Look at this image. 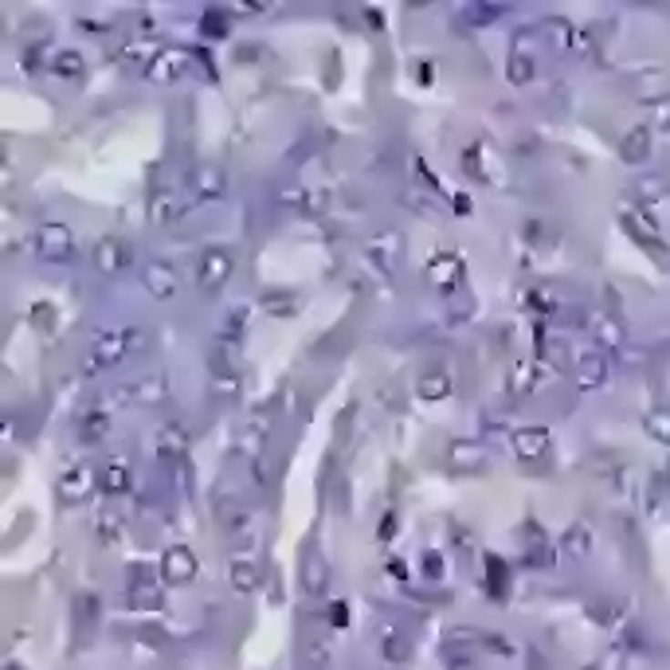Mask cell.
<instances>
[{"instance_id": "cell-1", "label": "cell", "mask_w": 670, "mask_h": 670, "mask_svg": "<svg viewBox=\"0 0 670 670\" xmlns=\"http://www.w3.org/2000/svg\"><path fill=\"white\" fill-rule=\"evenodd\" d=\"M149 345V334L138 330V325H126V330H110V334H98L90 341V353L83 361V373H102V369H114L122 365L126 357H134Z\"/></svg>"}, {"instance_id": "cell-2", "label": "cell", "mask_w": 670, "mask_h": 670, "mask_svg": "<svg viewBox=\"0 0 670 670\" xmlns=\"http://www.w3.org/2000/svg\"><path fill=\"white\" fill-rule=\"evenodd\" d=\"M36 243V259L44 263H67L75 255V232L63 220H44L32 235Z\"/></svg>"}, {"instance_id": "cell-3", "label": "cell", "mask_w": 670, "mask_h": 670, "mask_svg": "<svg viewBox=\"0 0 670 670\" xmlns=\"http://www.w3.org/2000/svg\"><path fill=\"white\" fill-rule=\"evenodd\" d=\"M235 271V255L228 247H204L201 259H196V283H201V291L208 294H220L223 286H228Z\"/></svg>"}, {"instance_id": "cell-4", "label": "cell", "mask_w": 670, "mask_h": 670, "mask_svg": "<svg viewBox=\"0 0 670 670\" xmlns=\"http://www.w3.org/2000/svg\"><path fill=\"white\" fill-rule=\"evenodd\" d=\"M95 482H98V467L75 459V463L63 467V475L56 479V494H59V502L78 506V502H87V498L95 494Z\"/></svg>"}, {"instance_id": "cell-5", "label": "cell", "mask_w": 670, "mask_h": 670, "mask_svg": "<svg viewBox=\"0 0 670 670\" xmlns=\"http://www.w3.org/2000/svg\"><path fill=\"white\" fill-rule=\"evenodd\" d=\"M149 439H153L157 459H165L169 467H173V463H185V459H189L192 431H189L185 424H177V419H165V424H157Z\"/></svg>"}, {"instance_id": "cell-6", "label": "cell", "mask_w": 670, "mask_h": 670, "mask_svg": "<svg viewBox=\"0 0 670 670\" xmlns=\"http://www.w3.org/2000/svg\"><path fill=\"white\" fill-rule=\"evenodd\" d=\"M447 467L455 470V475H482L486 463H490V451L479 443V439H467V436H455L451 443H447Z\"/></svg>"}, {"instance_id": "cell-7", "label": "cell", "mask_w": 670, "mask_h": 670, "mask_svg": "<svg viewBox=\"0 0 670 670\" xmlns=\"http://www.w3.org/2000/svg\"><path fill=\"white\" fill-rule=\"evenodd\" d=\"M157 572H161V581H165V584L185 588V584H192V581H196L201 564H196V553H192L189 545H169L165 553H161V561H157Z\"/></svg>"}, {"instance_id": "cell-8", "label": "cell", "mask_w": 670, "mask_h": 670, "mask_svg": "<svg viewBox=\"0 0 670 670\" xmlns=\"http://www.w3.org/2000/svg\"><path fill=\"white\" fill-rule=\"evenodd\" d=\"M620 223H624V232L632 235V240H635L639 247H647V252H655V255H663V252H666L659 223H655L647 212H643V208H635V204H620Z\"/></svg>"}, {"instance_id": "cell-9", "label": "cell", "mask_w": 670, "mask_h": 670, "mask_svg": "<svg viewBox=\"0 0 670 670\" xmlns=\"http://www.w3.org/2000/svg\"><path fill=\"white\" fill-rule=\"evenodd\" d=\"M90 263H95L98 274L114 279V274H122L129 263H134V247L126 240H118V235H102V240H95V247H90Z\"/></svg>"}, {"instance_id": "cell-10", "label": "cell", "mask_w": 670, "mask_h": 670, "mask_svg": "<svg viewBox=\"0 0 670 670\" xmlns=\"http://www.w3.org/2000/svg\"><path fill=\"white\" fill-rule=\"evenodd\" d=\"M189 67H192V51L169 44V47L157 51V59L146 67V78H149V83H157V87H169V83H177V78H185Z\"/></svg>"}, {"instance_id": "cell-11", "label": "cell", "mask_w": 670, "mask_h": 670, "mask_svg": "<svg viewBox=\"0 0 670 670\" xmlns=\"http://www.w3.org/2000/svg\"><path fill=\"white\" fill-rule=\"evenodd\" d=\"M400 252H404V235L392 232V228H380L376 235H369V243H365V255H369V263L380 271V279H388L392 274Z\"/></svg>"}, {"instance_id": "cell-12", "label": "cell", "mask_w": 670, "mask_h": 670, "mask_svg": "<svg viewBox=\"0 0 670 670\" xmlns=\"http://www.w3.org/2000/svg\"><path fill=\"white\" fill-rule=\"evenodd\" d=\"M208 392L220 400V404H232V400H240V392H243V376H240V369L223 357V353L216 349L212 353V376H208Z\"/></svg>"}, {"instance_id": "cell-13", "label": "cell", "mask_w": 670, "mask_h": 670, "mask_svg": "<svg viewBox=\"0 0 670 670\" xmlns=\"http://www.w3.org/2000/svg\"><path fill=\"white\" fill-rule=\"evenodd\" d=\"M428 283L436 286L439 294L463 291V283H467L463 259H459V255H431V259H428Z\"/></svg>"}, {"instance_id": "cell-14", "label": "cell", "mask_w": 670, "mask_h": 670, "mask_svg": "<svg viewBox=\"0 0 670 670\" xmlns=\"http://www.w3.org/2000/svg\"><path fill=\"white\" fill-rule=\"evenodd\" d=\"M189 196L192 201H208V204H216V201H223L228 196V173H223L220 165H196L192 169V180H189Z\"/></svg>"}, {"instance_id": "cell-15", "label": "cell", "mask_w": 670, "mask_h": 670, "mask_svg": "<svg viewBox=\"0 0 670 670\" xmlns=\"http://www.w3.org/2000/svg\"><path fill=\"white\" fill-rule=\"evenodd\" d=\"M141 283H146V291L157 302H165V298H173L180 291V271L169 259H149L146 271H141Z\"/></svg>"}, {"instance_id": "cell-16", "label": "cell", "mask_w": 670, "mask_h": 670, "mask_svg": "<svg viewBox=\"0 0 670 670\" xmlns=\"http://www.w3.org/2000/svg\"><path fill=\"white\" fill-rule=\"evenodd\" d=\"M274 201H279L283 208H291V212H298V216H322L325 204H330V196H325V189L291 185V189H279V192H274Z\"/></svg>"}, {"instance_id": "cell-17", "label": "cell", "mask_w": 670, "mask_h": 670, "mask_svg": "<svg viewBox=\"0 0 670 670\" xmlns=\"http://www.w3.org/2000/svg\"><path fill=\"white\" fill-rule=\"evenodd\" d=\"M129 486H134V463H129L126 455H114L98 467V490L102 494L122 498V494H129Z\"/></svg>"}, {"instance_id": "cell-18", "label": "cell", "mask_w": 670, "mask_h": 670, "mask_svg": "<svg viewBox=\"0 0 670 670\" xmlns=\"http://www.w3.org/2000/svg\"><path fill=\"white\" fill-rule=\"evenodd\" d=\"M228 584H232V593L252 596L255 588L263 584V564H259V557L255 553H235L232 564H228Z\"/></svg>"}, {"instance_id": "cell-19", "label": "cell", "mask_w": 670, "mask_h": 670, "mask_svg": "<svg viewBox=\"0 0 670 670\" xmlns=\"http://www.w3.org/2000/svg\"><path fill=\"white\" fill-rule=\"evenodd\" d=\"M185 208H189V196L180 192V189H153L149 192V220L153 223H177L180 216H185Z\"/></svg>"}, {"instance_id": "cell-20", "label": "cell", "mask_w": 670, "mask_h": 670, "mask_svg": "<svg viewBox=\"0 0 670 670\" xmlns=\"http://www.w3.org/2000/svg\"><path fill=\"white\" fill-rule=\"evenodd\" d=\"M267 436H271V424L267 416H247L240 428H235V451L243 459H259L263 447H267Z\"/></svg>"}, {"instance_id": "cell-21", "label": "cell", "mask_w": 670, "mask_h": 670, "mask_svg": "<svg viewBox=\"0 0 670 670\" xmlns=\"http://www.w3.org/2000/svg\"><path fill=\"white\" fill-rule=\"evenodd\" d=\"M608 376H612V365H608V357H603L600 349L581 353V361H576V385H581L584 392L603 388V385H608Z\"/></svg>"}, {"instance_id": "cell-22", "label": "cell", "mask_w": 670, "mask_h": 670, "mask_svg": "<svg viewBox=\"0 0 670 670\" xmlns=\"http://www.w3.org/2000/svg\"><path fill=\"white\" fill-rule=\"evenodd\" d=\"M506 78L514 87H530L537 78V59H533V51L525 47V32H518V39H514V51H510V59H506Z\"/></svg>"}, {"instance_id": "cell-23", "label": "cell", "mask_w": 670, "mask_h": 670, "mask_svg": "<svg viewBox=\"0 0 670 670\" xmlns=\"http://www.w3.org/2000/svg\"><path fill=\"white\" fill-rule=\"evenodd\" d=\"M510 447H514V455L521 463H537V459H545V451H549V431L545 428H518L514 436H510Z\"/></svg>"}, {"instance_id": "cell-24", "label": "cell", "mask_w": 670, "mask_h": 670, "mask_svg": "<svg viewBox=\"0 0 670 670\" xmlns=\"http://www.w3.org/2000/svg\"><path fill=\"white\" fill-rule=\"evenodd\" d=\"M451 388H455V380H451V373H447L443 365H431V369H424L416 376V397L428 400V404L447 400V397H451Z\"/></svg>"}, {"instance_id": "cell-25", "label": "cell", "mask_w": 670, "mask_h": 670, "mask_svg": "<svg viewBox=\"0 0 670 670\" xmlns=\"http://www.w3.org/2000/svg\"><path fill=\"white\" fill-rule=\"evenodd\" d=\"M588 330H593V341H596L600 353L603 349H624V341H627V330H624V322L615 318V314H600L596 310V318L588 322Z\"/></svg>"}, {"instance_id": "cell-26", "label": "cell", "mask_w": 670, "mask_h": 670, "mask_svg": "<svg viewBox=\"0 0 670 670\" xmlns=\"http://www.w3.org/2000/svg\"><path fill=\"white\" fill-rule=\"evenodd\" d=\"M129 397H134V404H146V408L165 404L169 400V376L165 373H141L134 385H129Z\"/></svg>"}, {"instance_id": "cell-27", "label": "cell", "mask_w": 670, "mask_h": 670, "mask_svg": "<svg viewBox=\"0 0 670 670\" xmlns=\"http://www.w3.org/2000/svg\"><path fill=\"white\" fill-rule=\"evenodd\" d=\"M216 518H220V525L228 530L232 537H243L247 533V525H252V510H247L240 498H220L216 494Z\"/></svg>"}, {"instance_id": "cell-28", "label": "cell", "mask_w": 670, "mask_h": 670, "mask_svg": "<svg viewBox=\"0 0 670 670\" xmlns=\"http://www.w3.org/2000/svg\"><path fill=\"white\" fill-rule=\"evenodd\" d=\"M651 146H655V138H651V126H632L627 134L620 138V157H624V165H643L651 157Z\"/></svg>"}, {"instance_id": "cell-29", "label": "cell", "mask_w": 670, "mask_h": 670, "mask_svg": "<svg viewBox=\"0 0 670 670\" xmlns=\"http://www.w3.org/2000/svg\"><path fill=\"white\" fill-rule=\"evenodd\" d=\"M95 533H98L102 545L122 541V537H126V514H122L118 506H98V514H95Z\"/></svg>"}, {"instance_id": "cell-30", "label": "cell", "mask_w": 670, "mask_h": 670, "mask_svg": "<svg viewBox=\"0 0 670 670\" xmlns=\"http://www.w3.org/2000/svg\"><path fill=\"white\" fill-rule=\"evenodd\" d=\"M47 71L56 75L59 83H75V78H83L87 63H83V56H78L75 47H63V51H56V56H51V67Z\"/></svg>"}, {"instance_id": "cell-31", "label": "cell", "mask_w": 670, "mask_h": 670, "mask_svg": "<svg viewBox=\"0 0 670 670\" xmlns=\"http://www.w3.org/2000/svg\"><path fill=\"white\" fill-rule=\"evenodd\" d=\"M263 314H271V318H294V314L302 310V298L294 291H267L259 298Z\"/></svg>"}, {"instance_id": "cell-32", "label": "cell", "mask_w": 670, "mask_h": 670, "mask_svg": "<svg viewBox=\"0 0 670 670\" xmlns=\"http://www.w3.org/2000/svg\"><path fill=\"white\" fill-rule=\"evenodd\" d=\"M107 436H110V412H87L83 416V424H78V439H83L87 447H98V443H107Z\"/></svg>"}, {"instance_id": "cell-33", "label": "cell", "mask_w": 670, "mask_h": 670, "mask_svg": "<svg viewBox=\"0 0 670 670\" xmlns=\"http://www.w3.org/2000/svg\"><path fill=\"white\" fill-rule=\"evenodd\" d=\"M325 584H330V569H325L318 553H310L306 564H302V588H306V596H322Z\"/></svg>"}, {"instance_id": "cell-34", "label": "cell", "mask_w": 670, "mask_h": 670, "mask_svg": "<svg viewBox=\"0 0 670 670\" xmlns=\"http://www.w3.org/2000/svg\"><path fill=\"white\" fill-rule=\"evenodd\" d=\"M561 549H564L569 557L584 561L588 553H593V533H588V525H584V521H572L569 530H564V537H561Z\"/></svg>"}, {"instance_id": "cell-35", "label": "cell", "mask_w": 670, "mask_h": 670, "mask_svg": "<svg viewBox=\"0 0 670 670\" xmlns=\"http://www.w3.org/2000/svg\"><path fill=\"white\" fill-rule=\"evenodd\" d=\"M380 655H385L388 663H404V659H408V639H404L392 624L380 627Z\"/></svg>"}, {"instance_id": "cell-36", "label": "cell", "mask_w": 670, "mask_h": 670, "mask_svg": "<svg viewBox=\"0 0 670 670\" xmlns=\"http://www.w3.org/2000/svg\"><path fill=\"white\" fill-rule=\"evenodd\" d=\"M643 431H647V439L670 447V412L666 408H647L643 412Z\"/></svg>"}, {"instance_id": "cell-37", "label": "cell", "mask_w": 670, "mask_h": 670, "mask_svg": "<svg viewBox=\"0 0 670 670\" xmlns=\"http://www.w3.org/2000/svg\"><path fill=\"white\" fill-rule=\"evenodd\" d=\"M129 603H134L138 612H157L165 603V593L157 588V581L153 584H129Z\"/></svg>"}, {"instance_id": "cell-38", "label": "cell", "mask_w": 670, "mask_h": 670, "mask_svg": "<svg viewBox=\"0 0 670 670\" xmlns=\"http://www.w3.org/2000/svg\"><path fill=\"white\" fill-rule=\"evenodd\" d=\"M510 392H514V397H525V392H533L537 388V365L533 361H518L514 369H510Z\"/></svg>"}, {"instance_id": "cell-39", "label": "cell", "mask_w": 670, "mask_h": 670, "mask_svg": "<svg viewBox=\"0 0 670 670\" xmlns=\"http://www.w3.org/2000/svg\"><path fill=\"white\" fill-rule=\"evenodd\" d=\"M247 322H252V310H247V306H232L228 318H223L220 337H223V341H240V337L247 334Z\"/></svg>"}, {"instance_id": "cell-40", "label": "cell", "mask_w": 670, "mask_h": 670, "mask_svg": "<svg viewBox=\"0 0 670 670\" xmlns=\"http://www.w3.org/2000/svg\"><path fill=\"white\" fill-rule=\"evenodd\" d=\"M635 189H639L643 201H663V196L670 192V180L651 173V177H639V185H635Z\"/></svg>"}, {"instance_id": "cell-41", "label": "cell", "mask_w": 670, "mask_h": 670, "mask_svg": "<svg viewBox=\"0 0 670 670\" xmlns=\"http://www.w3.org/2000/svg\"><path fill=\"white\" fill-rule=\"evenodd\" d=\"M400 201H404V204H408V208H412V212H419V216H439V208H436V204H431V201H428V196H424V189H416V185H412L408 192H404V196H400Z\"/></svg>"}, {"instance_id": "cell-42", "label": "cell", "mask_w": 670, "mask_h": 670, "mask_svg": "<svg viewBox=\"0 0 670 670\" xmlns=\"http://www.w3.org/2000/svg\"><path fill=\"white\" fill-rule=\"evenodd\" d=\"M463 169L475 180H486V169H482V149L479 146H463Z\"/></svg>"}, {"instance_id": "cell-43", "label": "cell", "mask_w": 670, "mask_h": 670, "mask_svg": "<svg viewBox=\"0 0 670 670\" xmlns=\"http://www.w3.org/2000/svg\"><path fill=\"white\" fill-rule=\"evenodd\" d=\"M169 479H173V486L180 494H192V467L189 463H173L169 467Z\"/></svg>"}, {"instance_id": "cell-44", "label": "cell", "mask_w": 670, "mask_h": 670, "mask_svg": "<svg viewBox=\"0 0 670 670\" xmlns=\"http://www.w3.org/2000/svg\"><path fill=\"white\" fill-rule=\"evenodd\" d=\"M651 118H655V126H659V129H670V95L651 102Z\"/></svg>"}, {"instance_id": "cell-45", "label": "cell", "mask_w": 670, "mask_h": 670, "mask_svg": "<svg viewBox=\"0 0 670 670\" xmlns=\"http://www.w3.org/2000/svg\"><path fill=\"white\" fill-rule=\"evenodd\" d=\"M443 572H447V564H443V557L436 553V549H428V553H424V576H428V581H439V576H443Z\"/></svg>"}, {"instance_id": "cell-46", "label": "cell", "mask_w": 670, "mask_h": 670, "mask_svg": "<svg viewBox=\"0 0 670 670\" xmlns=\"http://www.w3.org/2000/svg\"><path fill=\"white\" fill-rule=\"evenodd\" d=\"M506 8H498V5H470L467 8V20H498Z\"/></svg>"}, {"instance_id": "cell-47", "label": "cell", "mask_w": 670, "mask_h": 670, "mask_svg": "<svg viewBox=\"0 0 670 670\" xmlns=\"http://www.w3.org/2000/svg\"><path fill=\"white\" fill-rule=\"evenodd\" d=\"M204 36H212V39L228 36V24H223V16H216V12H204Z\"/></svg>"}, {"instance_id": "cell-48", "label": "cell", "mask_w": 670, "mask_h": 670, "mask_svg": "<svg viewBox=\"0 0 670 670\" xmlns=\"http://www.w3.org/2000/svg\"><path fill=\"white\" fill-rule=\"evenodd\" d=\"M306 655H310V666H314V670H325V663H330V647H325L322 639H318V643H310V651H306Z\"/></svg>"}, {"instance_id": "cell-49", "label": "cell", "mask_w": 670, "mask_h": 670, "mask_svg": "<svg viewBox=\"0 0 670 670\" xmlns=\"http://www.w3.org/2000/svg\"><path fill=\"white\" fill-rule=\"evenodd\" d=\"M533 541L537 545H530V561H537V569H549V564H553V553L541 545V537H533Z\"/></svg>"}, {"instance_id": "cell-50", "label": "cell", "mask_w": 670, "mask_h": 670, "mask_svg": "<svg viewBox=\"0 0 670 670\" xmlns=\"http://www.w3.org/2000/svg\"><path fill=\"white\" fill-rule=\"evenodd\" d=\"M247 470L255 475L259 486H267V463H263V459H247Z\"/></svg>"}, {"instance_id": "cell-51", "label": "cell", "mask_w": 670, "mask_h": 670, "mask_svg": "<svg viewBox=\"0 0 670 670\" xmlns=\"http://www.w3.org/2000/svg\"><path fill=\"white\" fill-rule=\"evenodd\" d=\"M549 36H553V44H569V24H561V20H549Z\"/></svg>"}, {"instance_id": "cell-52", "label": "cell", "mask_w": 670, "mask_h": 670, "mask_svg": "<svg viewBox=\"0 0 670 670\" xmlns=\"http://www.w3.org/2000/svg\"><path fill=\"white\" fill-rule=\"evenodd\" d=\"M330 624H334V627H345V624H349L345 603H334V608H330Z\"/></svg>"}, {"instance_id": "cell-53", "label": "cell", "mask_w": 670, "mask_h": 670, "mask_svg": "<svg viewBox=\"0 0 670 670\" xmlns=\"http://www.w3.org/2000/svg\"><path fill=\"white\" fill-rule=\"evenodd\" d=\"M388 572H392V576H400V581H404V576H408V569H404V561H397V557L388 561Z\"/></svg>"}, {"instance_id": "cell-54", "label": "cell", "mask_w": 670, "mask_h": 670, "mask_svg": "<svg viewBox=\"0 0 670 670\" xmlns=\"http://www.w3.org/2000/svg\"><path fill=\"white\" fill-rule=\"evenodd\" d=\"M455 212H475V204H470L467 196H455Z\"/></svg>"}, {"instance_id": "cell-55", "label": "cell", "mask_w": 670, "mask_h": 670, "mask_svg": "<svg viewBox=\"0 0 670 670\" xmlns=\"http://www.w3.org/2000/svg\"><path fill=\"white\" fill-rule=\"evenodd\" d=\"M47 314H51V306H36V322H39V325H47V322H51Z\"/></svg>"}, {"instance_id": "cell-56", "label": "cell", "mask_w": 670, "mask_h": 670, "mask_svg": "<svg viewBox=\"0 0 670 670\" xmlns=\"http://www.w3.org/2000/svg\"><path fill=\"white\" fill-rule=\"evenodd\" d=\"M490 647H494V651H514L506 639H498V635H490Z\"/></svg>"}, {"instance_id": "cell-57", "label": "cell", "mask_w": 670, "mask_h": 670, "mask_svg": "<svg viewBox=\"0 0 670 670\" xmlns=\"http://www.w3.org/2000/svg\"><path fill=\"white\" fill-rule=\"evenodd\" d=\"M8 670H20V666H12V663H8Z\"/></svg>"}]
</instances>
